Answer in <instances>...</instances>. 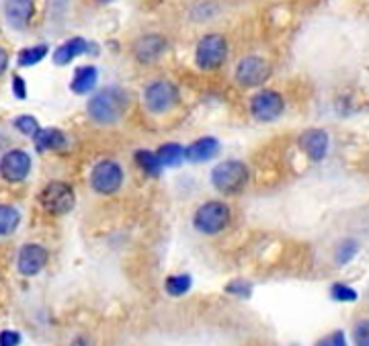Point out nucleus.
I'll return each mask as SVG.
<instances>
[{
	"label": "nucleus",
	"mask_w": 369,
	"mask_h": 346,
	"mask_svg": "<svg viewBox=\"0 0 369 346\" xmlns=\"http://www.w3.org/2000/svg\"><path fill=\"white\" fill-rule=\"evenodd\" d=\"M212 182L226 195L240 193L248 184V168L240 160H226L212 171Z\"/></svg>",
	"instance_id": "2"
},
{
	"label": "nucleus",
	"mask_w": 369,
	"mask_h": 346,
	"mask_svg": "<svg viewBox=\"0 0 369 346\" xmlns=\"http://www.w3.org/2000/svg\"><path fill=\"white\" fill-rule=\"evenodd\" d=\"M6 66H8V53H6V49H4V47H0V76L4 74Z\"/></svg>",
	"instance_id": "31"
},
{
	"label": "nucleus",
	"mask_w": 369,
	"mask_h": 346,
	"mask_svg": "<svg viewBox=\"0 0 369 346\" xmlns=\"http://www.w3.org/2000/svg\"><path fill=\"white\" fill-rule=\"evenodd\" d=\"M184 150L181 144H175V141H169V144H162L156 152L158 160L162 162V166H179L184 160Z\"/></svg>",
	"instance_id": "19"
},
{
	"label": "nucleus",
	"mask_w": 369,
	"mask_h": 346,
	"mask_svg": "<svg viewBox=\"0 0 369 346\" xmlns=\"http://www.w3.org/2000/svg\"><path fill=\"white\" fill-rule=\"evenodd\" d=\"M12 90L19 98H25L27 96V90H25V80L21 76H15L12 78Z\"/></svg>",
	"instance_id": "30"
},
{
	"label": "nucleus",
	"mask_w": 369,
	"mask_h": 346,
	"mask_svg": "<svg viewBox=\"0 0 369 346\" xmlns=\"http://www.w3.org/2000/svg\"><path fill=\"white\" fill-rule=\"evenodd\" d=\"M228 55V44L220 33L203 35L195 49V62L201 70H216Z\"/></svg>",
	"instance_id": "3"
},
{
	"label": "nucleus",
	"mask_w": 369,
	"mask_h": 346,
	"mask_svg": "<svg viewBox=\"0 0 369 346\" xmlns=\"http://www.w3.org/2000/svg\"><path fill=\"white\" fill-rule=\"evenodd\" d=\"M40 201H42L46 211L53 214V216H64V214H68L74 207L76 197H74V191H72L70 184L53 180L42 191Z\"/></svg>",
	"instance_id": "5"
},
{
	"label": "nucleus",
	"mask_w": 369,
	"mask_h": 346,
	"mask_svg": "<svg viewBox=\"0 0 369 346\" xmlns=\"http://www.w3.org/2000/svg\"><path fill=\"white\" fill-rule=\"evenodd\" d=\"M220 152V141L216 137H201L197 141H193L187 150H184V158L191 162H207L212 158H216Z\"/></svg>",
	"instance_id": "13"
},
{
	"label": "nucleus",
	"mask_w": 369,
	"mask_h": 346,
	"mask_svg": "<svg viewBox=\"0 0 369 346\" xmlns=\"http://www.w3.org/2000/svg\"><path fill=\"white\" fill-rule=\"evenodd\" d=\"M47 44L33 45V47H25L19 53V66H35L37 62H42L47 53Z\"/></svg>",
	"instance_id": "23"
},
{
	"label": "nucleus",
	"mask_w": 369,
	"mask_h": 346,
	"mask_svg": "<svg viewBox=\"0 0 369 346\" xmlns=\"http://www.w3.org/2000/svg\"><path fill=\"white\" fill-rule=\"evenodd\" d=\"M269 74H271L269 64L263 58H257V55H248V58L240 60L238 66H236V80L246 88L265 85Z\"/></svg>",
	"instance_id": "9"
},
{
	"label": "nucleus",
	"mask_w": 369,
	"mask_h": 346,
	"mask_svg": "<svg viewBox=\"0 0 369 346\" xmlns=\"http://www.w3.org/2000/svg\"><path fill=\"white\" fill-rule=\"evenodd\" d=\"M91 184L101 195H113L123 184V171L115 160H101L91 173Z\"/></svg>",
	"instance_id": "7"
},
{
	"label": "nucleus",
	"mask_w": 369,
	"mask_h": 346,
	"mask_svg": "<svg viewBox=\"0 0 369 346\" xmlns=\"http://www.w3.org/2000/svg\"><path fill=\"white\" fill-rule=\"evenodd\" d=\"M283 109H285V101L275 90H261L250 101V113H252V117L257 121H263V123L275 121L277 117L283 113Z\"/></svg>",
	"instance_id": "8"
},
{
	"label": "nucleus",
	"mask_w": 369,
	"mask_h": 346,
	"mask_svg": "<svg viewBox=\"0 0 369 346\" xmlns=\"http://www.w3.org/2000/svg\"><path fill=\"white\" fill-rule=\"evenodd\" d=\"M298 144H300V150H302L310 160L318 162V160H323L324 156H326L330 139H328V133L324 130L312 128V130H306L300 135Z\"/></svg>",
	"instance_id": "11"
},
{
	"label": "nucleus",
	"mask_w": 369,
	"mask_h": 346,
	"mask_svg": "<svg viewBox=\"0 0 369 346\" xmlns=\"http://www.w3.org/2000/svg\"><path fill=\"white\" fill-rule=\"evenodd\" d=\"M31 171V158L23 150H10L0 160V174L8 182H21L29 176Z\"/></svg>",
	"instance_id": "10"
},
{
	"label": "nucleus",
	"mask_w": 369,
	"mask_h": 346,
	"mask_svg": "<svg viewBox=\"0 0 369 346\" xmlns=\"http://www.w3.org/2000/svg\"><path fill=\"white\" fill-rule=\"evenodd\" d=\"M136 162L138 166L150 176H158L162 173V162L158 160L156 152H150V150H138L136 152Z\"/></svg>",
	"instance_id": "20"
},
{
	"label": "nucleus",
	"mask_w": 369,
	"mask_h": 346,
	"mask_svg": "<svg viewBox=\"0 0 369 346\" xmlns=\"http://www.w3.org/2000/svg\"><path fill=\"white\" fill-rule=\"evenodd\" d=\"M15 128L21 131V133H25V135H31V137H35V135L42 131L37 119H35L33 115H19V117L15 119Z\"/></svg>",
	"instance_id": "25"
},
{
	"label": "nucleus",
	"mask_w": 369,
	"mask_h": 346,
	"mask_svg": "<svg viewBox=\"0 0 369 346\" xmlns=\"http://www.w3.org/2000/svg\"><path fill=\"white\" fill-rule=\"evenodd\" d=\"M191 285H193V279H191L189 275H173V277L166 279L164 289H166L169 295H173V297H181L184 293H189Z\"/></svg>",
	"instance_id": "21"
},
{
	"label": "nucleus",
	"mask_w": 369,
	"mask_h": 346,
	"mask_svg": "<svg viewBox=\"0 0 369 346\" xmlns=\"http://www.w3.org/2000/svg\"><path fill=\"white\" fill-rule=\"evenodd\" d=\"M21 345V334L15 330H2L0 332V346H19Z\"/></svg>",
	"instance_id": "29"
},
{
	"label": "nucleus",
	"mask_w": 369,
	"mask_h": 346,
	"mask_svg": "<svg viewBox=\"0 0 369 346\" xmlns=\"http://www.w3.org/2000/svg\"><path fill=\"white\" fill-rule=\"evenodd\" d=\"M228 221H230V209H228L226 203H220V201L203 203L193 217L195 227L201 234H207V236L220 234L228 225Z\"/></svg>",
	"instance_id": "4"
},
{
	"label": "nucleus",
	"mask_w": 369,
	"mask_h": 346,
	"mask_svg": "<svg viewBox=\"0 0 369 346\" xmlns=\"http://www.w3.org/2000/svg\"><path fill=\"white\" fill-rule=\"evenodd\" d=\"M21 217L19 211L12 209L10 205H0V236H8L17 230Z\"/></svg>",
	"instance_id": "22"
},
{
	"label": "nucleus",
	"mask_w": 369,
	"mask_h": 346,
	"mask_svg": "<svg viewBox=\"0 0 369 346\" xmlns=\"http://www.w3.org/2000/svg\"><path fill=\"white\" fill-rule=\"evenodd\" d=\"M87 49H89V44H87L83 37H72V40H68L66 44H62L55 49L53 62H55L58 66H66V64H70L74 58L87 53Z\"/></svg>",
	"instance_id": "16"
},
{
	"label": "nucleus",
	"mask_w": 369,
	"mask_h": 346,
	"mask_svg": "<svg viewBox=\"0 0 369 346\" xmlns=\"http://www.w3.org/2000/svg\"><path fill=\"white\" fill-rule=\"evenodd\" d=\"M357 250H359V246H357L355 240H345V242H341V246H338V250H336V262H338V264L351 262V260L355 259Z\"/></svg>",
	"instance_id": "26"
},
{
	"label": "nucleus",
	"mask_w": 369,
	"mask_h": 346,
	"mask_svg": "<svg viewBox=\"0 0 369 346\" xmlns=\"http://www.w3.org/2000/svg\"><path fill=\"white\" fill-rule=\"evenodd\" d=\"M96 80H98L96 68L94 66H83V68L76 70L70 87H72V92H76V94H87L96 87Z\"/></svg>",
	"instance_id": "18"
},
{
	"label": "nucleus",
	"mask_w": 369,
	"mask_h": 346,
	"mask_svg": "<svg viewBox=\"0 0 369 346\" xmlns=\"http://www.w3.org/2000/svg\"><path fill=\"white\" fill-rule=\"evenodd\" d=\"M353 343L355 346H369V320H361L353 328Z\"/></svg>",
	"instance_id": "27"
},
{
	"label": "nucleus",
	"mask_w": 369,
	"mask_h": 346,
	"mask_svg": "<svg viewBox=\"0 0 369 346\" xmlns=\"http://www.w3.org/2000/svg\"><path fill=\"white\" fill-rule=\"evenodd\" d=\"M226 291L236 295V297H242V300H248L252 295V285L246 283V281H232L230 285L226 287Z\"/></svg>",
	"instance_id": "28"
},
{
	"label": "nucleus",
	"mask_w": 369,
	"mask_h": 346,
	"mask_svg": "<svg viewBox=\"0 0 369 346\" xmlns=\"http://www.w3.org/2000/svg\"><path fill=\"white\" fill-rule=\"evenodd\" d=\"M164 47H166V42L162 35H144L136 44L134 51H136V58L139 62L148 64V62H154L164 51Z\"/></svg>",
	"instance_id": "14"
},
{
	"label": "nucleus",
	"mask_w": 369,
	"mask_h": 346,
	"mask_svg": "<svg viewBox=\"0 0 369 346\" xmlns=\"http://www.w3.org/2000/svg\"><path fill=\"white\" fill-rule=\"evenodd\" d=\"M35 150L37 152H47V150H62L66 146V135L60 130H53V128H47L42 130L35 137Z\"/></svg>",
	"instance_id": "17"
},
{
	"label": "nucleus",
	"mask_w": 369,
	"mask_h": 346,
	"mask_svg": "<svg viewBox=\"0 0 369 346\" xmlns=\"http://www.w3.org/2000/svg\"><path fill=\"white\" fill-rule=\"evenodd\" d=\"M330 297L334 302H343V303H353L357 302L359 293L351 287V285H345V283H334L330 287Z\"/></svg>",
	"instance_id": "24"
},
{
	"label": "nucleus",
	"mask_w": 369,
	"mask_h": 346,
	"mask_svg": "<svg viewBox=\"0 0 369 346\" xmlns=\"http://www.w3.org/2000/svg\"><path fill=\"white\" fill-rule=\"evenodd\" d=\"M179 101V90L169 80H154L144 90V105L152 113H166Z\"/></svg>",
	"instance_id": "6"
},
{
	"label": "nucleus",
	"mask_w": 369,
	"mask_h": 346,
	"mask_svg": "<svg viewBox=\"0 0 369 346\" xmlns=\"http://www.w3.org/2000/svg\"><path fill=\"white\" fill-rule=\"evenodd\" d=\"M128 109V96L119 88H105L98 90L87 105V111L92 121L101 126H111L117 123Z\"/></svg>",
	"instance_id": "1"
},
{
	"label": "nucleus",
	"mask_w": 369,
	"mask_h": 346,
	"mask_svg": "<svg viewBox=\"0 0 369 346\" xmlns=\"http://www.w3.org/2000/svg\"><path fill=\"white\" fill-rule=\"evenodd\" d=\"M47 262V252L44 246H40V244H27V246H23L21 248V252H19V270H21V275H25V277H33V275H37L44 266H46Z\"/></svg>",
	"instance_id": "12"
},
{
	"label": "nucleus",
	"mask_w": 369,
	"mask_h": 346,
	"mask_svg": "<svg viewBox=\"0 0 369 346\" xmlns=\"http://www.w3.org/2000/svg\"><path fill=\"white\" fill-rule=\"evenodd\" d=\"M33 10H35L33 2H29V0H15V2H6V6H4L8 23L17 29L25 27L31 21Z\"/></svg>",
	"instance_id": "15"
}]
</instances>
